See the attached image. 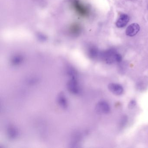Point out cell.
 I'll return each mask as SVG.
<instances>
[{
    "mask_svg": "<svg viewBox=\"0 0 148 148\" xmlns=\"http://www.w3.org/2000/svg\"><path fill=\"white\" fill-rule=\"evenodd\" d=\"M136 102L135 100H132L130 102V103H129V106L130 108H133L134 106H136Z\"/></svg>",
    "mask_w": 148,
    "mask_h": 148,
    "instance_id": "cell-8",
    "label": "cell"
},
{
    "mask_svg": "<svg viewBox=\"0 0 148 148\" xmlns=\"http://www.w3.org/2000/svg\"><path fill=\"white\" fill-rule=\"evenodd\" d=\"M108 88L111 92L116 96H120L123 93V88L119 84L111 83L108 85Z\"/></svg>",
    "mask_w": 148,
    "mask_h": 148,
    "instance_id": "cell-2",
    "label": "cell"
},
{
    "mask_svg": "<svg viewBox=\"0 0 148 148\" xmlns=\"http://www.w3.org/2000/svg\"><path fill=\"white\" fill-rule=\"evenodd\" d=\"M67 88L69 91L73 94H77L79 93V89L77 82L75 78H72L68 82L67 85Z\"/></svg>",
    "mask_w": 148,
    "mask_h": 148,
    "instance_id": "cell-4",
    "label": "cell"
},
{
    "mask_svg": "<svg viewBox=\"0 0 148 148\" xmlns=\"http://www.w3.org/2000/svg\"><path fill=\"white\" fill-rule=\"evenodd\" d=\"M96 110L99 114H107L110 110V107L107 102L101 101L96 105Z\"/></svg>",
    "mask_w": 148,
    "mask_h": 148,
    "instance_id": "cell-1",
    "label": "cell"
},
{
    "mask_svg": "<svg viewBox=\"0 0 148 148\" xmlns=\"http://www.w3.org/2000/svg\"><path fill=\"white\" fill-rule=\"evenodd\" d=\"M57 100H58V103L61 107L64 109L67 108L68 106V103H67V99L64 93H61L59 94L57 98Z\"/></svg>",
    "mask_w": 148,
    "mask_h": 148,
    "instance_id": "cell-6",
    "label": "cell"
},
{
    "mask_svg": "<svg viewBox=\"0 0 148 148\" xmlns=\"http://www.w3.org/2000/svg\"><path fill=\"white\" fill-rule=\"evenodd\" d=\"M16 131L13 128H10L8 130V135L12 138H14L16 136Z\"/></svg>",
    "mask_w": 148,
    "mask_h": 148,
    "instance_id": "cell-7",
    "label": "cell"
},
{
    "mask_svg": "<svg viewBox=\"0 0 148 148\" xmlns=\"http://www.w3.org/2000/svg\"><path fill=\"white\" fill-rule=\"evenodd\" d=\"M130 21V17L127 14H122L120 15L116 23V26L118 28L125 27Z\"/></svg>",
    "mask_w": 148,
    "mask_h": 148,
    "instance_id": "cell-5",
    "label": "cell"
},
{
    "mask_svg": "<svg viewBox=\"0 0 148 148\" xmlns=\"http://www.w3.org/2000/svg\"><path fill=\"white\" fill-rule=\"evenodd\" d=\"M139 30L140 26L139 25L136 23H133L129 25L126 28L125 34L129 37H133L137 34Z\"/></svg>",
    "mask_w": 148,
    "mask_h": 148,
    "instance_id": "cell-3",
    "label": "cell"
}]
</instances>
